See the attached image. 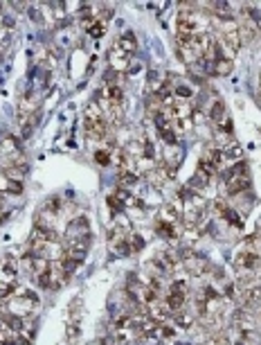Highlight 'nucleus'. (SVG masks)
Returning <instances> with one entry per match:
<instances>
[{"mask_svg": "<svg viewBox=\"0 0 261 345\" xmlns=\"http://www.w3.org/2000/svg\"><path fill=\"white\" fill-rule=\"evenodd\" d=\"M209 178H212V176H209V174L207 172H203V169H196V174H194V176H191V180H189V185H187V188H191V190H203V188H205V185L209 183Z\"/></svg>", "mask_w": 261, "mask_h": 345, "instance_id": "ddd939ff", "label": "nucleus"}, {"mask_svg": "<svg viewBox=\"0 0 261 345\" xmlns=\"http://www.w3.org/2000/svg\"><path fill=\"white\" fill-rule=\"evenodd\" d=\"M108 208H111V210H113V212H115V214H122L124 210H126V208H124V206H122V201H120V199H117V196H113V194L108 196Z\"/></svg>", "mask_w": 261, "mask_h": 345, "instance_id": "4be33fe9", "label": "nucleus"}, {"mask_svg": "<svg viewBox=\"0 0 261 345\" xmlns=\"http://www.w3.org/2000/svg\"><path fill=\"white\" fill-rule=\"evenodd\" d=\"M234 264H236V269H239V271H243V275L254 273V271L259 269V264H261V253L257 251V248H250L246 244L243 251L236 253Z\"/></svg>", "mask_w": 261, "mask_h": 345, "instance_id": "f03ea898", "label": "nucleus"}, {"mask_svg": "<svg viewBox=\"0 0 261 345\" xmlns=\"http://www.w3.org/2000/svg\"><path fill=\"white\" fill-rule=\"evenodd\" d=\"M7 190H9V178L5 172H0V194H7Z\"/></svg>", "mask_w": 261, "mask_h": 345, "instance_id": "393cba45", "label": "nucleus"}, {"mask_svg": "<svg viewBox=\"0 0 261 345\" xmlns=\"http://www.w3.org/2000/svg\"><path fill=\"white\" fill-rule=\"evenodd\" d=\"M209 120H212L216 127H221L223 122H228L230 120V115H228V111H225V102L223 99H214L212 102V106H209Z\"/></svg>", "mask_w": 261, "mask_h": 345, "instance_id": "20e7f679", "label": "nucleus"}, {"mask_svg": "<svg viewBox=\"0 0 261 345\" xmlns=\"http://www.w3.org/2000/svg\"><path fill=\"white\" fill-rule=\"evenodd\" d=\"M171 316V309L167 307V302H153L149 305V318L156 323H167V318Z\"/></svg>", "mask_w": 261, "mask_h": 345, "instance_id": "0eeeda50", "label": "nucleus"}, {"mask_svg": "<svg viewBox=\"0 0 261 345\" xmlns=\"http://www.w3.org/2000/svg\"><path fill=\"white\" fill-rule=\"evenodd\" d=\"M212 70H214V75H219V77H228L232 70H234V64H232L230 59H225V56H221V59H216L212 64Z\"/></svg>", "mask_w": 261, "mask_h": 345, "instance_id": "f8f14e48", "label": "nucleus"}, {"mask_svg": "<svg viewBox=\"0 0 261 345\" xmlns=\"http://www.w3.org/2000/svg\"><path fill=\"white\" fill-rule=\"evenodd\" d=\"M111 68L115 72H122V70H126L128 68V64H130V59H133V56H128V54H124L120 48H115V45H113L111 48Z\"/></svg>", "mask_w": 261, "mask_h": 345, "instance_id": "423d86ee", "label": "nucleus"}, {"mask_svg": "<svg viewBox=\"0 0 261 345\" xmlns=\"http://www.w3.org/2000/svg\"><path fill=\"white\" fill-rule=\"evenodd\" d=\"M191 95H194V90H191L189 84H176L173 86V97L176 99H183V102H189L191 99Z\"/></svg>", "mask_w": 261, "mask_h": 345, "instance_id": "4468645a", "label": "nucleus"}, {"mask_svg": "<svg viewBox=\"0 0 261 345\" xmlns=\"http://www.w3.org/2000/svg\"><path fill=\"white\" fill-rule=\"evenodd\" d=\"M187 289H189V287H187L185 280H173L171 285H169V291L167 293H176V296H185L187 298Z\"/></svg>", "mask_w": 261, "mask_h": 345, "instance_id": "412c9836", "label": "nucleus"}, {"mask_svg": "<svg viewBox=\"0 0 261 345\" xmlns=\"http://www.w3.org/2000/svg\"><path fill=\"white\" fill-rule=\"evenodd\" d=\"M183 264H185V269L189 271L191 275H201L203 271H205V267H207L205 259H203L201 255H191V257H187Z\"/></svg>", "mask_w": 261, "mask_h": 345, "instance_id": "9d476101", "label": "nucleus"}, {"mask_svg": "<svg viewBox=\"0 0 261 345\" xmlns=\"http://www.w3.org/2000/svg\"><path fill=\"white\" fill-rule=\"evenodd\" d=\"M173 316H176V323H178L180 327H185V330H189V327H194V323H196L194 314L185 312V309H180V312H176Z\"/></svg>", "mask_w": 261, "mask_h": 345, "instance_id": "dca6fc26", "label": "nucleus"}, {"mask_svg": "<svg viewBox=\"0 0 261 345\" xmlns=\"http://www.w3.org/2000/svg\"><path fill=\"white\" fill-rule=\"evenodd\" d=\"M164 79H167V75H162L158 70H151L149 77H146V93H160L164 88Z\"/></svg>", "mask_w": 261, "mask_h": 345, "instance_id": "6e6552de", "label": "nucleus"}, {"mask_svg": "<svg viewBox=\"0 0 261 345\" xmlns=\"http://www.w3.org/2000/svg\"><path fill=\"white\" fill-rule=\"evenodd\" d=\"M18 262L14 257H0V285H16Z\"/></svg>", "mask_w": 261, "mask_h": 345, "instance_id": "7ed1b4c3", "label": "nucleus"}, {"mask_svg": "<svg viewBox=\"0 0 261 345\" xmlns=\"http://www.w3.org/2000/svg\"><path fill=\"white\" fill-rule=\"evenodd\" d=\"M77 241H90V221L86 217L72 219L66 228V244H77Z\"/></svg>", "mask_w": 261, "mask_h": 345, "instance_id": "f257e3e1", "label": "nucleus"}, {"mask_svg": "<svg viewBox=\"0 0 261 345\" xmlns=\"http://www.w3.org/2000/svg\"><path fill=\"white\" fill-rule=\"evenodd\" d=\"M156 233L164 237V239H176L178 237V230H176V224H169V221H162V219H158L156 224Z\"/></svg>", "mask_w": 261, "mask_h": 345, "instance_id": "9b49d317", "label": "nucleus"}, {"mask_svg": "<svg viewBox=\"0 0 261 345\" xmlns=\"http://www.w3.org/2000/svg\"><path fill=\"white\" fill-rule=\"evenodd\" d=\"M234 345H248V343L243 341V338H236V343H234Z\"/></svg>", "mask_w": 261, "mask_h": 345, "instance_id": "cd10ccee", "label": "nucleus"}, {"mask_svg": "<svg viewBox=\"0 0 261 345\" xmlns=\"http://www.w3.org/2000/svg\"><path fill=\"white\" fill-rule=\"evenodd\" d=\"M117 180H120V185H122L124 190L133 188V185L138 183V174L130 172V169H120V176H117Z\"/></svg>", "mask_w": 261, "mask_h": 345, "instance_id": "2eb2a0df", "label": "nucleus"}, {"mask_svg": "<svg viewBox=\"0 0 261 345\" xmlns=\"http://www.w3.org/2000/svg\"><path fill=\"white\" fill-rule=\"evenodd\" d=\"M3 210H5V199H3V194H0V214H3Z\"/></svg>", "mask_w": 261, "mask_h": 345, "instance_id": "a878e982", "label": "nucleus"}, {"mask_svg": "<svg viewBox=\"0 0 261 345\" xmlns=\"http://www.w3.org/2000/svg\"><path fill=\"white\" fill-rule=\"evenodd\" d=\"M3 345H18V341H14V338H9V341H5Z\"/></svg>", "mask_w": 261, "mask_h": 345, "instance_id": "bb28decb", "label": "nucleus"}, {"mask_svg": "<svg viewBox=\"0 0 261 345\" xmlns=\"http://www.w3.org/2000/svg\"><path fill=\"white\" fill-rule=\"evenodd\" d=\"M0 9H3V5H0Z\"/></svg>", "mask_w": 261, "mask_h": 345, "instance_id": "c85d7f7f", "label": "nucleus"}, {"mask_svg": "<svg viewBox=\"0 0 261 345\" xmlns=\"http://www.w3.org/2000/svg\"><path fill=\"white\" fill-rule=\"evenodd\" d=\"M126 241H128V248H130V253H140L142 248H144V239L138 235V233H130L126 235Z\"/></svg>", "mask_w": 261, "mask_h": 345, "instance_id": "6ab92c4d", "label": "nucleus"}, {"mask_svg": "<svg viewBox=\"0 0 261 345\" xmlns=\"http://www.w3.org/2000/svg\"><path fill=\"white\" fill-rule=\"evenodd\" d=\"M115 48H120L124 54L133 56L135 52H138V38H135V34H133V32H124L122 36L115 41Z\"/></svg>", "mask_w": 261, "mask_h": 345, "instance_id": "39448f33", "label": "nucleus"}, {"mask_svg": "<svg viewBox=\"0 0 261 345\" xmlns=\"http://www.w3.org/2000/svg\"><path fill=\"white\" fill-rule=\"evenodd\" d=\"M7 194H23V180H11L9 178V190Z\"/></svg>", "mask_w": 261, "mask_h": 345, "instance_id": "b1692460", "label": "nucleus"}, {"mask_svg": "<svg viewBox=\"0 0 261 345\" xmlns=\"http://www.w3.org/2000/svg\"><path fill=\"white\" fill-rule=\"evenodd\" d=\"M95 160H97L101 167L113 165V151L106 149V147H104V149H97V151H95Z\"/></svg>", "mask_w": 261, "mask_h": 345, "instance_id": "a211bd4d", "label": "nucleus"}, {"mask_svg": "<svg viewBox=\"0 0 261 345\" xmlns=\"http://www.w3.org/2000/svg\"><path fill=\"white\" fill-rule=\"evenodd\" d=\"M43 208H45L48 212H52V214H59L61 208H63V201H61L59 196H50V199L43 203Z\"/></svg>", "mask_w": 261, "mask_h": 345, "instance_id": "aec40b11", "label": "nucleus"}, {"mask_svg": "<svg viewBox=\"0 0 261 345\" xmlns=\"http://www.w3.org/2000/svg\"><path fill=\"white\" fill-rule=\"evenodd\" d=\"M158 135H160V140L167 147H173V145H178V135H176V131L171 129V124H158Z\"/></svg>", "mask_w": 261, "mask_h": 345, "instance_id": "1a4fd4ad", "label": "nucleus"}, {"mask_svg": "<svg viewBox=\"0 0 261 345\" xmlns=\"http://www.w3.org/2000/svg\"><path fill=\"white\" fill-rule=\"evenodd\" d=\"M221 217H223L225 219V221H228L230 226H234V228H241V226H243V221H241V214L239 212H236L234 210V208H225V210H223V214H221Z\"/></svg>", "mask_w": 261, "mask_h": 345, "instance_id": "f3484780", "label": "nucleus"}, {"mask_svg": "<svg viewBox=\"0 0 261 345\" xmlns=\"http://www.w3.org/2000/svg\"><path fill=\"white\" fill-rule=\"evenodd\" d=\"M9 338H11V330L7 327V323L0 318V345H3L5 341H9Z\"/></svg>", "mask_w": 261, "mask_h": 345, "instance_id": "5701e85b", "label": "nucleus"}]
</instances>
